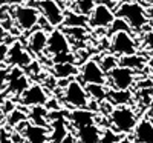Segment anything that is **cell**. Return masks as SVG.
<instances>
[{
  "mask_svg": "<svg viewBox=\"0 0 153 143\" xmlns=\"http://www.w3.org/2000/svg\"><path fill=\"white\" fill-rule=\"evenodd\" d=\"M86 91H87L89 99L101 103L107 99V91L109 89L106 88V85H86Z\"/></svg>",
  "mask_w": 153,
  "mask_h": 143,
  "instance_id": "24",
  "label": "cell"
},
{
  "mask_svg": "<svg viewBox=\"0 0 153 143\" xmlns=\"http://www.w3.org/2000/svg\"><path fill=\"white\" fill-rule=\"evenodd\" d=\"M26 122V114H25L22 109L19 108H14L9 114H8V123L11 126H19L20 123Z\"/></svg>",
  "mask_w": 153,
  "mask_h": 143,
  "instance_id": "28",
  "label": "cell"
},
{
  "mask_svg": "<svg viewBox=\"0 0 153 143\" xmlns=\"http://www.w3.org/2000/svg\"><path fill=\"white\" fill-rule=\"evenodd\" d=\"M51 123V129H49V141L54 143H61L63 138H65L69 134L68 129V120L65 117H55L54 120H49Z\"/></svg>",
  "mask_w": 153,
  "mask_h": 143,
  "instance_id": "19",
  "label": "cell"
},
{
  "mask_svg": "<svg viewBox=\"0 0 153 143\" xmlns=\"http://www.w3.org/2000/svg\"><path fill=\"white\" fill-rule=\"evenodd\" d=\"M61 143H76V140H75V135H74V132H69L65 138H63V141Z\"/></svg>",
  "mask_w": 153,
  "mask_h": 143,
  "instance_id": "34",
  "label": "cell"
},
{
  "mask_svg": "<svg viewBox=\"0 0 153 143\" xmlns=\"http://www.w3.org/2000/svg\"><path fill=\"white\" fill-rule=\"evenodd\" d=\"M144 49L147 51L149 54L153 56V31H149L146 34V38H144Z\"/></svg>",
  "mask_w": 153,
  "mask_h": 143,
  "instance_id": "31",
  "label": "cell"
},
{
  "mask_svg": "<svg viewBox=\"0 0 153 143\" xmlns=\"http://www.w3.org/2000/svg\"><path fill=\"white\" fill-rule=\"evenodd\" d=\"M3 102H5V91H0V108H2Z\"/></svg>",
  "mask_w": 153,
  "mask_h": 143,
  "instance_id": "37",
  "label": "cell"
},
{
  "mask_svg": "<svg viewBox=\"0 0 153 143\" xmlns=\"http://www.w3.org/2000/svg\"><path fill=\"white\" fill-rule=\"evenodd\" d=\"M0 143H14V141H12V138H9L6 135H2L0 137Z\"/></svg>",
  "mask_w": 153,
  "mask_h": 143,
  "instance_id": "35",
  "label": "cell"
},
{
  "mask_svg": "<svg viewBox=\"0 0 153 143\" xmlns=\"http://www.w3.org/2000/svg\"><path fill=\"white\" fill-rule=\"evenodd\" d=\"M48 93L45 88L38 83H31L23 93L19 96V103L25 108L38 106V105H46L48 102Z\"/></svg>",
  "mask_w": 153,
  "mask_h": 143,
  "instance_id": "11",
  "label": "cell"
},
{
  "mask_svg": "<svg viewBox=\"0 0 153 143\" xmlns=\"http://www.w3.org/2000/svg\"><path fill=\"white\" fill-rule=\"evenodd\" d=\"M106 100L113 106L129 105V102L132 100V93L130 89H109Z\"/></svg>",
  "mask_w": 153,
  "mask_h": 143,
  "instance_id": "20",
  "label": "cell"
},
{
  "mask_svg": "<svg viewBox=\"0 0 153 143\" xmlns=\"http://www.w3.org/2000/svg\"><path fill=\"white\" fill-rule=\"evenodd\" d=\"M76 143H100L101 138V129L97 123L86 125L74 131Z\"/></svg>",
  "mask_w": 153,
  "mask_h": 143,
  "instance_id": "17",
  "label": "cell"
},
{
  "mask_svg": "<svg viewBox=\"0 0 153 143\" xmlns=\"http://www.w3.org/2000/svg\"><path fill=\"white\" fill-rule=\"evenodd\" d=\"M32 56L31 53L26 49V46H23L22 43L16 42L11 46H8V54H6V60L5 65H8L9 68L17 66V68H28L32 63Z\"/></svg>",
  "mask_w": 153,
  "mask_h": 143,
  "instance_id": "10",
  "label": "cell"
},
{
  "mask_svg": "<svg viewBox=\"0 0 153 143\" xmlns=\"http://www.w3.org/2000/svg\"><path fill=\"white\" fill-rule=\"evenodd\" d=\"M35 8L51 28H57L65 22V11L55 0H37Z\"/></svg>",
  "mask_w": 153,
  "mask_h": 143,
  "instance_id": "6",
  "label": "cell"
},
{
  "mask_svg": "<svg viewBox=\"0 0 153 143\" xmlns=\"http://www.w3.org/2000/svg\"><path fill=\"white\" fill-rule=\"evenodd\" d=\"M48 45V32L45 29H35L26 43V49L31 53V56H42L46 51Z\"/></svg>",
  "mask_w": 153,
  "mask_h": 143,
  "instance_id": "16",
  "label": "cell"
},
{
  "mask_svg": "<svg viewBox=\"0 0 153 143\" xmlns=\"http://www.w3.org/2000/svg\"><path fill=\"white\" fill-rule=\"evenodd\" d=\"M121 134H118L117 131H113V129L109 126L107 129L104 131H101V138H100V143H118L121 140L120 137Z\"/></svg>",
  "mask_w": 153,
  "mask_h": 143,
  "instance_id": "30",
  "label": "cell"
},
{
  "mask_svg": "<svg viewBox=\"0 0 153 143\" xmlns=\"http://www.w3.org/2000/svg\"><path fill=\"white\" fill-rule=\"evenodd\" d=\"M107 83L112 89H130L135 83V71L118 65L107 74Z\"/></svg>",
  "mask_w": 153,
  "mask_h": 143,
  "instance_id": "9",
  "label": "cell"
},
{
  "mask_svg": "<svg viewBox=\"0 0 153 143\" xmlns=\"http://www.w3.org/2000/svg\"><path fill=\"white\" fill-rule=\"evenodd\" d=\"M63 102L66 103V106L72 109L87 108L89 96H87L86 86L78 80H69L65 89H63Z\"/></svg>",
  "mask_w": 153,
  "mask_h": 143,
  "instance_id": "4",
  "label": "cell"
},
{
  "mask_svg": "<svg viewBox=\"0 0 153 143\" xmlns=\"http://www.w3.org/2000/svg\"><path fill=\"white\" fill-rule=\"evenodd\" d=\"M95 5H97V0H78V2H75L72 5V11L78 12V14H81V16L89 17L91 12L94 11Z\"/></svg>",
  "mask_w": 153,
  "mask_h": 143,
  "instance_id": "26",
  "label": "cell"
},
{
  "mask_svg": "<svg viewBox=\"0 0 153 143\" xmlns=\"http://www.w3.org/2000/svg\"><path fill=\"white\" fill-rule=\"evenodd\" d=\"M6 54H8V45L0 42V69L5 66V60H6Z\"/></svg>",
  "mask_w": 153,
  "mask_h": 143,
  "instance_id": "32",
  "label": "cell"
},
{
  "mask_svg": "<svg viewBox=\"0 0 153 143\" xmlns=\"http://www.w3.org/2000/svg\"><path fill=\"white\" fill-rule=\"evenodd\" d=\"M25 143H48L49 140V129L46 126L28 123L22 132Z\"/></svg>",
  "mask_w": 153,
  "mask_h": 143,
  "instance_id": "15",
  "label": "cell"
},
{
  "mask_svg": "<svg viewBox=\"0 0 153 143\" xmlns=\"http://www.w3.org/2000/svg\"><path fill=\"white\" fill-rule=\"evenodd\" d=\"M8 69L3 66L2 69H0V91H3L6 88V82H8Z\"/></svg>",
  "mask_w": 153,
  "mask_h": 143,
  "instance_id": "33",
  "label": "cell"
},
{
  "mask_svg": "<svg viewBox=\"0 0 153 143\" xmlns=\"http://www.w3.org/2000/svg\"><path fill=\"white\" fill-rule=\"evenodd\" d=\"M55 2H58V3H60V2H63V0H55Z\"/></svg>",
  "mask_w": 153,
  "mask_h": 143,
  "instance_id": "41",
  "label": "cell"
},
{
  "mask_svg": "<svg viewBox=\"0 0 153 143\" xmlns=\"http://www.w3.org/2000/svg\"><path fill=\"white\" fill-rule=\"evenodd\" d=\"M68 123L75 129L78 128H83L86 125H92V123H97V117H95V112L87 109V108H76V109H72L69 114H68Z\"/></svg>",
  "mask_w": 153,
  "mask_h": 143,
  "instance_id": "14",
  "label": "cell"
},
{
  "mask_svg": "<svg viewBox=\"0 0 153 143\" xmlns=\"http://www.w3.org/2000/svg\"><path fill=\"white\" fill-rule=\"evenodd\" d=\"M5 5H8V0H0V9H2Z\"/></svg>",
  "mask_w": 153,
  "mask_h": 143,
  "instance_id": "38",
  "label": "cell"
},
{
  "mask_svg": "<svg viewBox=\"0 0 153 143\" xmlns=\"http://www.w3.org/2000/svg\"><path fill=\"white\" fill-rule=\"evenodd\" d=\"M86 23H87V17L86 16H81V14H78V12H75V11L65 12V22H63V25H66L68 28H71V26H81V28H84Z\"/></svg>",
  "mask_w": 153,
  "mask_h": 143,
  "instance_id": "25",
  "label": "cell"
},
{
  "mask_svg": "<svg viewBox=\"0 0 153 143\" xmlns=\"http://www.w3.org/2000/svg\"><path fill=\"white\" fill-rule=\"evenodd\" d=\"M110 31H109V34L112 35V34H115V32H120V31H127V32H132V28L127 25V22L124 20V19H121V17H115V20L112 22V25H110Z\"/></svg>",
  "mask_w": 153,
  "mask_h": 143,
  "instance_id": "29",
  "label": "cell"
},
{
  "mask_svg": "<svg viewBox=\"0 0 153 143\" xmlns=\"http://www.w3.org/2000/svg\"><path fill=\"white\" fill-rule=\"evenodd\" d=\"M14 23L22 31H32L40 22V12L34 5H17L12 9Z\"/></svg>",
  "mask_w": 153,
  "mask_h": 143,
  "instance_id": "5",
  "label": "cell"
},
{
  "mask_svg": "<svg viewBox=\"0 0 153 143\" xmlns=\"http://www.w3.org/2000/svg\"><path fill=\"white\" fill-rule=\"evenodd\" d=\"M109 122L110 128L118 134H130L138 123L136 112L129 106V105H120L113 106L112 111L109 112Z\"/></svg>",
  "mask_w": 153,
  "mask_h": 143,
  "instance_id": "2",
  "label": "cell"
},
{
  "mask_svg": "<svg viewBox=\"0 0 153 143\" xmlns=\"http://www.w3.org/2000/svg\"><path fill=\"white\" fill-rule=\"evenodd\" d=\"M133 138L136 143H153V122L149 117L138 120L133 129Z\"/></svg>",
  "mask_w": 153,
  "mask_h": 143,
  "instance_id": "18",
  "label": "cell"
},
{
  "mask_svg": "<svg viewBox=\"0 0 153 143\" xmlns=\"http://www.w3.org/2000/svg\"><path fill=\"white\" fill-rule=\"evenodd\" d=\"M78 72H80L83 85H106L107 83V75L101 69L100 63L95 59L86 60Z\"/></svg>",
  "mask_w": 153,
  "mask_h": 143,
  "instance_id": "8",
  "label": "cell"
},
{
  "mask_svg": "<svg viewBox=\"0 0 153 143\" xmlns=\"http://www.w3.org/2000/svg\"><path fill=\"white\" fill-rule=\"evenodd\" d=\"M29 85H31L29 79H28V75L25 74V71L22 68L12 66L8 72V82H6L5 93L14 96V97H19Z\"/></svg>",
  "mask_w": 153,
  "mask_h": 143,
  "instance_id": "12",
  "label": "cell"
},
{
  "mask_svg": "<svg viewBox=\"0 0 153 143\" xmlns=\"http://www.w3.org/2000/svg\"><path fill=\"white\" fill-rule=\"evenodd\" d=\"M115 12L110 6L104 3H97L91 16L87 17V23L91 28H109L115 20Z\"/></svg>",
  "mask_w": 153,
  "mask_h": 143,
  "instance_id": "13",
  "label": "cell"
},
{
  "mask_svg": "<svg viewBox=\"0 0 153 143\" xmlns=\"http://www.w3.org/2000/svg\"><path fill=\"white\" fill-rule=\"evenodd\" d=\"M110 53L115 56H130L136 53V43L132 32L120 31L110 35Z\"/></svg>",
  "mask_w": 153,
  "mask_h": 143,
  "instance_id": "7",
  "label": "cell"
},
{
  "mask_svg": "<svg viewBox=\"0 0 153 143\" xmlns=\"http://www.w3.org/2000/svg\"><path fill=\"white\" fill-rule=\"evenodd\" d=\"M29 120H32L34 125H40V126H49V111L45 105H38V106H31L29 111Z\"/></svg>",
  "mask_w": 153,
  "mask_h": 143,
  "instance_id": "22",
  "label": "cell"
},
{
  "mask_svg": "<svg viewBox=\"0 0 153 143\" xmlns=\"http://www.w3.org/2000/svg\"><path fill=\"white\" fill-rule=\"evenodd\" d=\"M52 74L57 77V79H71V77H74V75L78 74V68L74 65V62L54 63Z\"/></svg>",
  "mask_w": 153,
  "mask_h": 143,
  "instance_id": "21",
  "label": "cell"
},
{
  "mask_svg": "<svg viewBox=\"0 0 153 143\" xmlns=\"http://www.w3.org/2000/svg\"><path fill=\"white\" fill-rule=\"evenodd\" d=\"M115 16L124 19L127 22V25H129L132 29H135V31H141L147 25V20H149L146 9L139 3H136V2H126V3H123L118 8V11L115 12Z\"/></svg>",
  "mask_w": 153,
  "mask_h": 143,
  "instance_id": "3",
  "label": "cell"
},
{
  "mask_svg": "<svg viewBox=\"0 0 153 143\" xmlns=\"http://www.w3.org/2000/svg\"><path fill=\"white\" fill-rule=\"evenodd\" d=\"M149 119L153 122V102L150 103V108H149Z\"/></svg>",
  "mask_w": 153,
  "mask_h": 143,
  "instance_id": "36",
  "label": "cell"
},
{
  "mask_svg": "<svg viewBox=\"0 0 153 143\" xmlns=\"http://www.w3.org/2000/svg\"><path fill=\"white\" fill-rule=\"evenodd\" d=\"M144 57L138 56L136 53L135 54H130V56H123L120 59V65L121 66H126V68H130L133 71H138V69H143L144 68Z\"/></svg>",
  "mask_w": 153,
  "mask_h": 143,
  "instance_id": "23",
  "label": "cell"
},
{
  "mask_svg": "<svg viewBox=\"0 0 153 143\" xmlns=\"http://www.w3.org/2000/svg\"><path fill=\"white\" fill-rule=\"evenodd\" d=\"M69 2H71V3H75V2H78V0H69Z\"/></svg>",
  "mask_w": 153,
  "mask_h": 143,
  "instance_id": "39",
  "label": "cell"
},
{
  "mask_svg": "<svg viewBox=\"0 0 153 143\" xmlns=\"http://www.w3.org/2000/svg\"><path fill=\"white\" fill-rule=\"evenodd\" d=\"M98 63H100L101 69H103L106 72V75H107L113 68H117L118 65H120V59L115 56V54H107V56H101V59H100Z\"/></svg>",
  "mask_w": 153,
  "mask_h": 143,
  "instance_id": "27",
  "label": "cell"
},
{
  "mask_svg": "<svg viewBox=\"0 0 153 143\" xmlns=\"http://www.w3.org/2000/svg\"><path fill=\"white\" fill-rule=\"evenodd\" d=\"M46 53L52 57L54 63L75 60V57L71 54V45H69V38H68L66 32L60 31L57 28L51 29V32L48 34Z\"/></svg>",
  "mask_w": 153,
  "mask_h": 143,
  "instance_id": "1",
  "label": "cell"
},
{
  "mask_svg": "<svg viewBox=\"0 0 153 143\" xmlns=\"http://www.w3.org/2000/svg\"><path fill=\"white\" fill-rule=\"evenodd\" d=\"M113 2H123V0H113Z\"/></svg>",
  "mask_w": 153,
  "mask_h": 143,
  "instance_id": "40",
  "label": "cell"
}]
</instances>
